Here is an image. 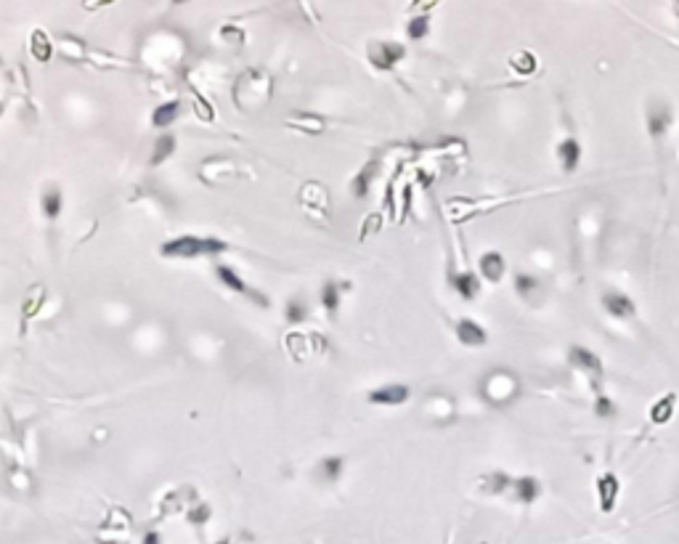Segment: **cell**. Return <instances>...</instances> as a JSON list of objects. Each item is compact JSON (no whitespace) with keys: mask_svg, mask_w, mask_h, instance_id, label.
Segmentation results:
<instances>
[{"mask_svg":"<svg viewBox=\"0 0 679 544\" xmlns=\"http://www.w3.org/2000/svg\"><path fill=\"white\" fill-rule=\"evenodd\" d=\"M510 64H513L515 69L520 72V75H528V72H533V67H536L533 56H531V53H526V51H523V53H517V56H515Z\"/></svg>","mask_w":679,"mask_h":544,"instance_id":"obj_28","label":"cell"},{"mask_svg":"<svg viewBox=\"0 0 679 544\" xmlns=\"http://www.w3.org/2000/svg\"><path fill=\"white\" fill-rule=\"evenodd\" d=\"M173 151H175V138L170 136V133L160 136V138H157V144H154V151H151V165L165 162Z\"/></svg>","mask_w":679,"mask_h":544,"instance_id":"obj_21","label":"cell"},{"mask_svg":"<svg viewBox=\"0 0 679 544\" xmlns=\"http://www.w3.org/2000/svg\"><path fill=\"white\" fill-rule=\"evenodd\" d=\"M30 46H32V53H35V59L48 61L51 56H53V43L48 40V35L43 30H35V32H32Z\"/></svg>","mask_w":679,"mask_h":544,"instance_id":"obj_19","label":"cell"},{"mask_svg":"<svg viewBox=\"0 0 679 544\" xmlns=\"http://www.w3.org/2000/svg\"><path fill=\"white\" fill-rule=\"evenodd\" d=\"M571 362H574V366H581V369L594 372V375H600V372H603V364H600V359H597L594 353H589L587 348H581V346H576L574 350H571Z\"/></svg>","mask_w":679,"mask_h":544,"instance_id":"obj_14","label":"cell"},{"mask_svg":"<svg viewBox=\"0 0 679 544\" xmlns=\"http://www.w3.org/2000/svg\"><path fill=\"white\" fill-rule=\"evenodd\" d=\"M228 250V244L223 239H212V237H194V234H186V237H175L170 242L162 244V255L165 257H199V255H215V253H223Z\"/></svg>","mask_w":679,"mask_h":544,"instance_id":"obj_1","label":"cell"},{"mask_svg":"<svg viewBox=\"0 0 679 544\" xmlns=\"http://www.w3.org/2000/svg\"><path fill=\"white\" fill-rule=\"evenodd\" d=\"M199 173L205 176V181L215 183L218 178H221V176H234V173H237V165H234V162H228V160H221V157H215V160H210V162H205Z\"/></svg>","mask_w":679,"mask_h":544,"instance_id":"obj_10","label":"cell"},{"mask_svg":"<svg viewBox=\"0 0 679 544\" xmlns=\"http://www.w3.org/2000/svg\"><path fill=\"white\" fill-rule=\"evenodd\" d=\"M515 289L520 292V298L526 303H536L542 298V284L533 279V276H526V273H520L517 279H515Z\"/></svg>","mask_w":679,"mask_h":544,"instance_id":"obj_16","label":"cell"},{"mask_svg":"<svg viewBox=\"0 0 679 544\" xmlns=\"http://www.w3.org/2000/svg\"><path fill=\"white\" fill-rule=\"evenodd\" d=\"M160 539H162V536H160L157 531H149V534L144 536V544H162V542H160Z\"/></svg>","mask_w":679,"mask_h":544,"instance_id":"obj_32","label":"cell"},{"mask_svg":"<svg viewBox=\"0 0 679 544\" xmlns=\"http://www.w3.org/2000/svg\"><path fill=\"white\" fill-rule=\"evenodd\" d=\"M207 518H210V504H196L194 510H189V520L194 526H202Z\"/></svg>","mask_w":679,"mask_h":544,"instance_id":"obj_30","label":"cell"},{"mask_svg":"<svg viewBox=\"0 0 679 544\" xmlns=\"http://www.w3.org/2000/svg\"><path fill=\"white\" fill-rule=\"evenodd\" d=\"M558 157L562 167H565V173H574L576 167H578V160H581V146H578V141L576 138H565L562 144L558 146Z\"/></svg>","mask_w":679,"mask_h":544,"instance_id":"obj_9","label":"cell"},{"mask_svg":"<svg viewBox=\"0 0 679 544\" xmlns=\"http://www.w3.org/2000/svg\"><path fill=\"white\" fill-rule=\"evenodd\" d=\"M215 273H218V276H221V282H223L226 287L234 289V292H242V295H247V298H252L257 305H268V298H266V295H260L257 289L250 287V284H247V282H244L242 276L234 271V269H228V266H218V269H215Z\"/></svg>","mask_w":679,"mask_h":544,"instance_id":"obj_4","label":"cell"},{"mask_svg":"<svg viewBox=\"0 0 679 544\" xmlns=\"http://www.w3.org/2000/svg\"><path fill=\"white\" fill-rule=\"evenodd\" d=\"M456 337H459V343H465L467 348L485 346V340H488L485 330L478 324V321H472V318H462V321L456 324Z\"/></svg>","mask_w":679,"mask_h":544,"instance_id":"obj_5","label":"cell"},{"mask_svg":"<svg viewBox=\"0 0 679 544\" xmlns=\"http://www.w3.org/2000/svg\"><path fill=\"white\" fill-rule=\"evenodd\" d=\"M481 273H483L488 282H499L504 276V257L499 253H485L481 257Z\"/></svg>","mask_w":679,"mask_h":544,"instance_id":"obj_12","label":"cell"},{"mask_svg":"<svg viewBox=\"0 0 679 544\" xmlns=\"http://www.w3.org/2000/svg\"><path fill=\"white\" fill-rule=\"evenodd\" d=\"M603 305L610 316H634V311H637L634 303L621 292H608L603 298Z\"/></svg>","mask_w":679,"mask_h":544,"instance_id":"obj_8","label":"cell"},{"mask_svg":"<svg viewBox=\"0 0 679 544\" xmlns=\"http://www.w3.org/2000/svg\"><path fill=\"white\" fill-rule=\"evenodd\" d=\"M375 173H377V162H369V165L363 167L361 173L350 181V192H353L359 199H363L366 194H369V183L375 181Z\"/></svg>","mask_w":679,"mask_h":544,"instance_id":"obj_17","label":"cell"},{"mask_svg":"<svg viewBox=\"0 0 679 544\" xmlns=\"http://www.w3.org/2000/svg\"><path fill=\"white\" fill-rule=\"evenodd\" d=\"M0 114H3V101H0Z\"/></svg>","mask_w":679,"mask_h":544,"instance_id":"obj_34","label":"cell"},{"mask_svg":"<svg viewBox=\"0 0 679 544\" xmlns=\"http://www.w3.org/2000/svg\"><path fill=\"white\" fill-rule=\"evenodd\" d=\"M674 404H677V396H674V393L664 396L661 401H655V404L650 407V420H653V423H658V425L669 423V420H671V414H674Z\"/></svg>","mask_w":679,"mask_h":544,"instance_id":"obj_15","label":"cell"},{"mask_svg":"<svg viewBox=\"0 0 679 544\" xmlns=\"http://www.w3.org/2000/svg\"><path fill=\"white\" fill-rule=\"evenodd\" d=\"M404 46L401 43H372L369 46V61L377 69H393L398 61L404 59Z\"/></svg>","mask_w":679,"mask_h":544,"instance_id":"obj_3","label":"cell"},{"mask_svg":"<svg viewBox=\"0 0 679 544\" xmlns=\"http://www.w3.org/2000/svg\"><path fill=\"white\" fill-rule=\"evenodd\" d=\"M215 544H228V539H221V542H215Z\"/></svg>","mask_w":679,"mask_h":544,"instance_id":"obj_33","label":"cell"},{"mask_svg":"<svg viewBox=\"0 0 679 544\" xmlns=\"http://www.w3.org/2000/svg\"><path fill=\"white\" fill-rule=\"evenodd\" d=\"M43 298H46V287H43V284H37V287H35V295L30 292V298L24 300V321L37 314V308H40Z\"/></svg>","mask_w":679,"mask_h":544,"instance_id":"obj_25","label":"cell"},{"mask_svg":"<svg viewBox=\"0 0 679 544\" xmlns=\"http://www.w3.org/2000/svg\"><path fill=\"white\" fill-rule=\"evenodd\" d=\"M284 316H287L289 324H302V321L308 318V308H305L300 300H292L287 305V311H284Z\"/></svg>","mask_w":679,"mask_h":544,"instance_id":"obj_27","label":"cell"},{"mask_svg":"<svg viewBox=\"0 0 679 544\" xmlns=\"http://www.w3.org/2000/svg\"><path fill=\"white\" fill-rule=\"evenodd\" d=\"M178 114H181V101H167V104L157 106L154 109V114H151V122L157 125V128H165L170 122L178 120Z\"/></svg>","mask_w":679,"mask_h":544,"instance_id":"obj_18","label":"cell"},{"mask_svg":"<svg viewBox=\"0 0 679 544\" xmlns=\"http://www.w3.org/2000/svg\"><path fill=\"white\" fill-rule=\"evenodd\" d=\"M454 287H456V292H459L462 298L472 300V298L478 295L481 284H478V276L467 271V273H456V276H454Z\"/></svg>","mask_w":679,"mask_h":544,"instance_id":"obj_20","label":"cell"},{"mask_svg":"<svg viewBox=\"0 0 679 544\" xmlns=\"http://www.w3.org/2000/svg\"><path fill=\"white\" fill-rule=\"evenodd\" d=\"M40 205H43V215H46L48 221H56L61 212V192L59 189H46Z\"/></svg>","mask_w":679,"mask_h":544,"instance_id":"obj_22","label":"cell"},{"mask_svg":"<svg viewBox=\"0 0 679 544\" xmlns=\"http://www.w3.org/2000/svg\"><path fill=\"white\" fill-rule=\"evenodd\" d=\"M300 199H302V207H305L308 215H313V218H318V221L327 218L329 194H327V189H324L321 183H308V186H302Z\"/></svg>","mask_w":679,"mask_h":544,"instance_id":"obj_2","label":"cell"},{"mask_svg":"<svg viewBox=\"0 0 679 544\" xmlns=\"http://www.w3.org/2000/svg\"><path fill=\"white\" fill-rule=\"evenodd\" d=\"M597 491H600V510H603V513H610V510L616 507V497H619V478L610 475V473L600 475Z\"/></svg>","mask_w":679,"mask_h":544,"instance_id":"obj_6","label":"cell"},{"mask_svg":"<svg viewBox=\"0 0 679 544\" xmlns=\"http://www.w3.org/2000/svg\"><path fill=\"white\" fill-rule=\"evenodd\" d=\"M515 497L520 499V502H533V499L539 497V481L536 478H517L515 481Z\"/></svg>","mask_w":679,"mask_h":544,"instance_id":"obj_23","label":"cell"},{"mask_svg":"<svg viewBox=\"0 0 679 544\" xmlns=\"http://www.w3.org/2000/svg\"><path fill=\"white\" fill-rule=\"evenodd\" d=\"M427 27H430L427 16H417V19H411V22H409V37L420 40V37H424V35H427Z\"/></svg>","mask_w":679,"mask_h":544,"instance_id":"obj_29","label":"cell"},{"mask_svg":"<svg viewBox=\"0 0 679 544\" xmlns=\"http://www.w3.org/2000/svg\"><path fill=\"white\" fill-rule=\"evenodd\" d=\"M594 411H597L600 417H610V414L616 411V404H613L610 398H605V396H600V398H597V404H594Z\"/></svg>","mask_w":679,"mask_h":544,"instance_id":"obj_31","label":"cell"},{"mask_svg":"<svg viewBox=\"0 0 679 544\" xmlns=\"http://www.w3.org/2000/svg\"><path fill=\"white\" fill-rule=\"evenodd\" d=\"M669 109L664 104H653L650 106V114H648V128H650V136H664L666 133V125H669Z\"/></svg>","mask_w":679,"mask_h":544,"instance_id":"obj_13","label":"cell"},{"mask_svg":"<svg viewBox=\"0 0 679 544\" xmlns=\"http://www.w3.org/2000/svg\"><path fill=\"white\" fill-rule=\"evenodd\" d=\"M321 305L329 311V314H334L337 311V305H340V287L337 284H324V289H321Z\"/></svg>","mask_w":679,"mask_h":544,"instance_id":"obj_24","label":"cell"},{"mask_svg":"<svg viewBox=\"0 0 679 544\" xmlns=\"http://www.w3.org/2000/svg\"><path fill=\"white\" fill-rule=\"evenodd\" d=\"M340 473H343V457H329V459L321 462V475H324L327 481L340 478Z\"/></svg>","mask_w":679,"mask_h":544,"instance_id":"obj_26","label":"cell"},{"mask_svg":"<svg viewBox=\"0 0 679 544\" xmlns=\"http://www.w3.org/2000/svg\"><path fill=\"white\" fill-rule=\"evenodd\" d=\"M289 128H295V130H302V133H311V136H316L324 130V117H318V114H295V117H289L287 120Z\"/></svg>","mask_w":679,"mask_h":544,"instance_id":"obj_11","label":"cell"},{"mask_svg":"<svg viewBox=\"0 0 679 544\" xmlns=\"http://www.w3.org/2000/svg\"><path fill=\"white\" fill-rule=\"evenodd\" d=\"M406 398H409L406 385H385V388H377V391L369 393V401H372V404H385V407L404 404Z\"/></svg>","mask_w":679,"mask_h":544,"instance_id":"obj_7","label":"cell"}]
</instances>
